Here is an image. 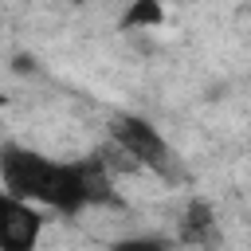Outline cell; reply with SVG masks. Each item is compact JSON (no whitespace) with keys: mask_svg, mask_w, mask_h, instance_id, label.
<instances>
[{"mask_svg":"<svg viewBox=\"0 0 251 251\" xmlns=\"http://www.w3.org/2000/svg\"><path fill=\"white\" fill-rule=\"evenodd\" d=\"M0 188L20 200L43 204L63 216H78L90 204H114V176L102 157L51 161L27 145H0Z\"/></svg>","mask_w":251,"mask_h":251,"instance_id":"obj_1","label":"cell"},{"mask_svg":"<svg viewBox=\"0 0 251 251\" xmlns=\"http://www.w3.org/2000/svg\"><path fill=\"white\" fill-rule=\"evenodd\" d=\"M106 129H110V145L122 157H129L137 169H149V173H161V176H169L176 169V157H173L169 141L161 137V129L153 122H145L137 114H114Z\"/></svg>","mask_w":251,"mask_h":251,"instance_id":"obj_2","label":"cell"},{"mask_svg":"<svg viewBox=\"0 0 251 251\" xmlns=\"http://www.w3.org/2000/svg\"><path fill=\"white\" fill-rule=\"evenodd\" d=\"M43 227L47 220L31 200H20L0 188V251H39Z\"/></svg>","mask_w":251,"mask_h":251,"instance_id":"obj_3","label":"cell"},{"mask_svg":"<svg viewBox=\"0 0 251 251\" xmlns=\"http://www.w3.org/2000/svg\"><path fill=\"white\" fill-rule=\"evenodd\" d=\"M216 231H220V220H216V208L208 200H188L180 220H176V239L188 243V247H212L216 243Z\"/></svg>","mask_w":251,"mask_h":251,"instance_id":"obj_4","label":"cell"},{"mask_svg":"<svg viewBox=\"0 0 251 251\" xmlns=\"http://www.w3.org/2000/svg\"><path fill=\"white\" fill-rule=\"evenodd\" d=\"M165 24V0H129L122 12V31H149Z\"/></svg>","mask_w":251,"mask_h":251,"instance_id":"obj_5","label":"cell"},{"mask_svg":"<svg viewBox=\"0 0 251 251\" xmlns=\"http://www.w3.org/2000/svg\"><path fill=\"white\" fill-rule=\"evenodd\" d=\"M110 251H173V243L169 239H157V235H126Z\"/></svg>","mask_w":251,"mask_h":251,"instance_id":"obj_6","label":"cell"},{"mask_svg":"<svg viewBox=\"0 0 251 251\" xmlns=\"http://www.w3.org/2000/svg\"><path fill=\"white\" fill-rule=\"evenodd\" d=\"M4 106H8V98H4V94H0V110H4Z\"/></svg>","mask_w":251,"mask_h":251,"instance_id":"obj_7","label":"cell"},{"mask_svg":"<svg viewBox=\"0 0 251 251\" xmlns=\"http://www.w3.org/2000/svg\"><path fill=\"white\" fill-rule=\"evenodd\" d=\"M71 4H90V0H71Z\"/></svg>","mask_w":251,"mask_h":251,"instance_id":"obj_8","label":"cell"}]
</instances>
